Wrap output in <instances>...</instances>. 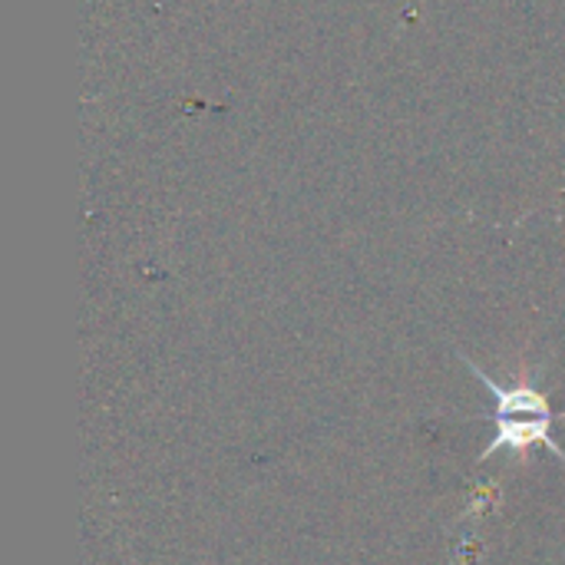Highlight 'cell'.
Instances as JSON below:
<instances>
[{
    "instance_id": "1",
    "label": "cell",
    "mask_w": 565,
    "mask_h": 565,
    "mask_svg": "<svg viewBox=\"0 0 565 565\" xmlns=\"http://www.w3.org/2000/svg\"><path fill=\"white\" fill-rule=\"evenodd\" d=\"M559 417H565V414H543V417H497V437H493V444L483 450L480 460H490V457L500 454V450H513L516 460L523 463L526 454H530L536 444H543V447H550V450L556 454V460H563L565 463V450L556 444V437H553V427H556Z\"/></svg>"
}]
</instances>
